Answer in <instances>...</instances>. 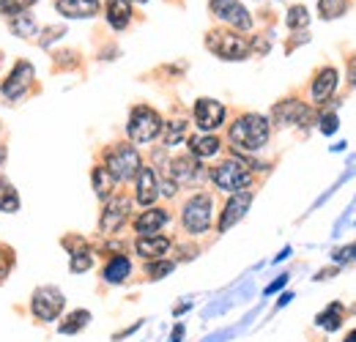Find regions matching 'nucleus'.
Masks as SVG:
<instances>
[{"label": "nucleus", "instance_id": "f257e3e1", "mask_svg": "<svg viewBox=\"0 0 356 342\" xmlns=\"http://www.w3.org/2000/svg\"><path fill=\"white\" fill-rule=\"evenodd\" d=\"M268 137H271V121L261 113H241L227 129V140L238 154H258L268 142Z\"/></svg>", "mask_w": 356, "mask_h": 342}, {"label": "nucleus", "instance_id": "f03ea898", "mask_svg": "<svg viewBox=\"0 0 356 342\" xmlns=\"http://www.w3.org/2000/svg\"><path fill=\"white\" fill-rule=\"evenodd\" d=\"M214 219V197L209 192H195L192 197H186V203L181 206V227L189 236H203L209 233Z\"/></svg>", "mask_w": 356, "mask_h": 342}, {"label": "nucleus", "instance_id": "7ed1b4c3", "mask_svg": "<svg viewBox=\"0 0 356 342\" xmlns=\"http://www.w3.org/2000/svg\"><path fill=\"white\" fill-rule=\"evenodd\" d=\"M104 168L118 184H127L137 178V172L143 168V156L132 142H115L104 151Z\"/></svg>", "mask_w": 356, "mask_h": 342}, {"label": "nucleus", "instance_id": "20e7f679", "mask_svg": "<svg viewBox=\"0 0 356 342\" xmlns=\"http://www.w3.org/2000/svg\"><path fill=\"white\" fill-rule=\"evenodd\" d=\"M211 184L220 189V192H227V195H236V192H244L252 186V170L238 159V156H230V159H222L220 165L211 168Z\"/></svg>", "mask_w": 356, "mask_h": 342}, {"label": "nucleus", "instance_id": "39448f33", "mask_svg": "<svg viewBox=\"0 0 356 342\" xmlns=\"http://www.w3.org/2000/svg\"><path fill=\"white\" fill-rule=\"evenodd\" d=\"M206 47L220 60H247L250 52H252L250 39H244L238 31H230V28H214V31H209L206 33Z\"/></svg>", "mask_w": 356, "mask_h": 342}, {"label": "nucleus", "instance_id": "423d86ee", "mask_svg": "<svg viewBox=\"0 0 356 342\" xmlns=\"http://www.w3.org/2000/svg\"><path fill=\"white\" fill-rule=\"evenodd\" d=\"M162 127H165V121H162V115L154 107L137 104L129 113L127 134H129V140H132L134 145H148V142H154L162 134Z\"/></svg>", "mask_w": 356, "mask_h": 342}, {"label": "nucleus", "instance_id": "0eeeda50", "mask_svg": "<svg viewBox=\"0 0 356 342\" xmlns=\"http://www.w3.org/2000/svg\"><path fill=\"white\" fill-rule=\"evenodd\" d=\"M63 307H66V296H63V291L55 288V285H42V288H36L33 296H31V315H33L39 323H52V320H58L60 312H63Z\"/></svg>", "mask_w": 356, "mask_h": 342}, {"label": "nucleus", "instance_id": "6e6552de", "mask_svg": "<svg viewBox=\"0 0 356 342\" xmlns=\"http://www.w3.org/2000/svg\"><path fill=\"white\" fill-rule=\"evenodd\" d=\"M271 121L274 127L288 129V127H307L315 121L310 104H305L302 99H282L280 104H274L271 110Z\"/></svg>", "mask_w": 356, "mask_h": 342}, {"label": "nucleus", "instance_id": "1a4fd4ad", "mask_svg": "<svg viewBox=\"0 0 356 342\" xmlns=\"http://www.w3.org/2000/svg\"><path fill=\"white\" fill-rule=\"evenodd\" d=\"M33 80H36V69H33V63H28V60H17L14 69L8 72V77L3 80L0 93H3L8 101H19V99L28 96V90H31V86H33Z\"/></svg>", "mask_w": 356, "mask_h": 342}, {"label": "nucleus", "instance_id": "9d476101", "mask_svg": "<svg viewBox=\"0 0 356 342\" xmlns=\"http://www.w3.org/2000/svg\"><path fill=\"white\" fill-rule=\"evenodd\" d=\"M129 214H132V200L127 195H113L110 200H104V211L99 219L102 236H115L127 225Z\"/></svg>", "mask_w": 356, "mask_h": 342}, {"label": "nucleus", "instance_id": "9b49d317", "mask_svg": "<svg viewBox=\"0 0 356 342\" xmlns=\"http://www.w3.org/2000/svg\"><path fill=\"white\" fill-rule=\"evenodd\" d=\"M209 11L230 31H250L252 28V14L238 0H209Z\"/></svg>", "mask_w": 356, "mask_h": 342}, {"label": "nucleus", "instance_id": "f8f14e48", "mask_svg": "<svg viewBox=\"0 0 356 342\" xmlns=\"http://www.w3.org/2000/svg\"><path fill=\"white\" fill-rule=\"evenodd\" d=\"M225 115H227V110H225L222 101L209 99V96L197 99L195 107H192V118H195V124H197L200 131H206V134H214L217 129L222 127Z\"/></svg>", "mask_w": 356, "mask_h": 342}, {"label": "nucleus", "instance_id": "ddd939ff", "mask_svg": "<svg viewBox=\"0 0 356 342\" xmlns=\"http://www.w3.org/2000/svg\"><path fill=\"white\" fill-rule=\"evenodd\" d=\"M252 192L250 189H244V192H236V195H230L227 197V203H225L222 214H220V222H217V233H227L236 222H241L247 211H250V206H252Z\"/></svg>", "mask_w": 356, "mask_h": 342}, {"label": "nucleus", "instance_id": "4468645a", "mask_svg": "<svg viewBox=\"0 0 356 342\" xmlns=\"http://www.w3.org/2000/svg\"><path fill=\"white\" fill-rule=\"evenodd\" d=\"M156 197H159V175L151 165H143L134 178V200L148 209L156 203Z\"/></svg>", "mask_w": 356, "mask_h": 342}, {"label": "nucleus", "instance_id": "2eb2a0df", "mask_svg": "<svg viewBox=\"0 0 356 342\" xmlns=\"http://www.w3.org/2000/svg\"><path fill=\"white\" fill-rule=\"evenodd\" d=\"M203 175V168H200V159H195L192 154L186 156H176L173 162H168V178L176 181L178 186H189L192 181H197Z\"/></svg>", "mask_w": 356, "mask_h": 342}, {"label": "nucleus", "instance_id": "dca6fc26", "mask_svg": "<svg viewBox=\"0 0 356 342\" xmlns=\"http://www.w3.org/2000/svg\"><path fill=\"white\" fill-rule=\"evenodd\" d=\"M337 83H340V72H337L334 66H323V69L315 74V80H312V86H310L312 101H315V104H326V101L334 96Z\"/></svg>", "mask_w": 356, "mask_h": 342}, {"label": "nucleus", "instance_id": "f3484780", "mask_svg": "<svg viewBox=\"0 0 356 342\" xmlns=\"http://www.w3.org/2000/svg\"><path fill=\"white\" fill-rule=\"evenodd\" d=\"M170 247H173L170 236H162V233H156V236H137V241H134V252L143 257L145 263L165 257L170 252Z\"/></svg>", "mask_w": 356, "mask_h": 342}, {"label": "nucleus", "instance_id": "a211bd4d", "mask_svg": "<svg viewBox=\"0 0 356 342\" xmlns=\"http://www.w3.org/2000/svg\"><path fill=\"white\" fill-rule=\"evenodd\" d=\"M168 222H170V211L168 209H154L151 206V209H145L143 214L134 219L132 227L137 236H156Z\"/></svg>", "mask_w": 356, "mask_h": 342}, {"label": "nucleus", "instance_id": "6ab92c4d", "mask_svg": "<svg viewBox=\"0 0 356 342\" xmlns=\"http://www.w3.org/2000/svg\"><path fill=\"white\" fill-rule=\"evenodd\" d=\"M55 11L66 19H90L102 11L99 0H55Z\"/></svg>", "mask_w": 356, "mask_h": 342}, {"label": "nucleus", "instance_id": "aec40b11", "mask_svg": "<svg viewBox=\"0 0 356 342\" xmlns=\"http://www.w3.org/2000/svg\"><path fill=\"white\" fill-rule=\"evenodd\" d=\"M186 145H189V154H192L195 159H211V156H217L220 148H222L220 137H217V134H206V131L186 137Z\"/></svg>", "mask_w": 356, "mask_h": 342}, {"label": "nucleus", "instance_id": "412c9836", "mask_svg": "<svg viewBox=\"0 0 356 342\" xmlns=\"http://www.w3.org/2000/svg\"><path fill=\"white\" fill-rule=\"evenodd\" d=\"M129 277H132V260L127 255H113L104 263V268H102V279L107 285H121Z\"/></svg>", "mask_w": 356, "mask_h": 342}, {"label": "nucleus", "instance_id": "4be33fe9", "mask_svg": "<svg viewBox=\"0 0 356 342\" xmlns=\"http://www.w3.org/2000/svg\"><path fill=\"white\" fill-rule=\"evenodd\" d=\"M107 22L113 31H127L132 22V3L129 0H107Z\"/></svg>", "mask_w": 356, "mask_h": 342}, {"label": "nucleus", "instance_id": "5701e85b", "mask_svg": "<svg viewBox=\"0 0 356 342\" xmlns=\"http://www.w3.org/2000/svg\"><path fill=\"white\" fill-rule=\"evenodd\" d=\"M90 184H93V192H96L99 200H110L115 195V186H118V181L110 175V170L104 165H96L90 170Z\"/></svg>", "mask_w": 356, "mask_h": 342}, {"label": "nucleus", "instance_id": "b1692460", "mask_svg": "<svg viewBox=\"0 0 356 342\" xmlns=\"http://www.w3.org/2000/svg\"><path fill=\"white\" fill-rule=\"evenodd\" d=\"M343 320H346V307L340 304V301H332L323 312H318V318H315V323L321 326V329H326V332H337L340 326H343Z\"/></svg>", "mask_w": 356, "mask_h": 342}, {"label": "nucleus", "instance_id": "393cba45", "mask_svg": "<svg viewBox=\"0 0 356 342\" xmlns=\"http://www.w3.org/2000/svg\"><path fill=\"white\" fill-rule=\"evenodd\" d=\"M8 28H11V33L19 36V39H33V36L39 33V22H36V17L28 14V11H22V14H17V17H8Z\"/></svg>", "mask_w": 356, "mask_h": 342}, {"label": "nucleus", "instance_id": "a878e982", "mask_svg": "<svg viewBox=\"0 0 356 342\" xmlns=\"http://www.w3.org/2000/svg\"><path fill=\"white\" fill-rule=\"evenodd\" d=\"M186 131H189V124L184 118H173L162 127V145L165 148H176L178 142L186 140Z\"/></svg>", "mask_w": 356, "mask_h": 342}, {"label": "nucleus", "instance_id": "bb28decb", "mask_svg": "<svg viewBox=\"0 0 356 342\" xmlns=\"http://www.w3.org/2000/svg\"><path fill=\"white\" fill-rule=\"evenodd\" d=\"M17 211H19V192L6 175H0V214H17Z\"/></svg>", "mask_w": 356, "mask_h": 342}, {"label": "nucleus", "instance_id": "cd10ccee", "mask_svg": "<svg viewBox=\"0 0 356 342\" xmlns=\"http://www.w3.org/2000/svg\"><path fill=\"white\" fill-rule=\"evenodd\" d=\"M88 323H90L88 309H74V312H69V315L58 323V332H60V334H80Z\"/></svg>", "mask_w": 356, "mask_h": 342}, {"label": "nucleus", "instance_id": "c85d7f7f", "mask_svg": "<svg viewBox=\"0 0 356 342\" xmlns=\"http://www.w3.org/2000/svg\"><path fill=\"white\" fill-rule=\"evenodd\" d=\"M69 268L74 271V274H86L93 268V252H90L88 247H83V250H74V252H69Z\"/></svg>", "mask_w": 356, "mask_h": 342}, {"label": "nucleus", "instance_id": "c756f323", "mask_svg": "<svg viewBox=\"0 0 356 342\" xmlns=\"http://www.w3.org/2000/svg\"><path fill=\"white\" fill-rule=\"evenodd\" d=\"M348 11V0H318V14L321 19H337Z\"/></svg>", "mask_w": 356, "mask_h": 342}, {"label": "nucleus", "instance_id": "7c9ffc66", "mask_svg": "<svg viewBox=\"0 0 356 342\" xmlns=\"http://www.w3.org/2000/svg\"><path fill=\"white\" fill-rule=\"evenodd\" d=\"M173 268H176V260H168V257H159V260H148V263H145L148 279H165Z\"/></svg>", "mask_w": 356, "mask_h": 342}, {"label": "nucleus", "instance_id": "2f4dec72", "mask_svg": "<svg viewBox=\"0 0 356 342\" xmlns=\"http://www.w3.org/2000/svg\"><path fill=\"white\" fill-rule=\"evenodd\" d=\"M285 22H288V28H291V31H302V28H307V25H310V14H307V8H305V6H293V8L288 11Z\"/></svg>", "mask_w": 356, "mask_h": 342}, {"label": "nucleus", "instance_id": "473e14b6", "mask_svg": "<svg viewBox=\"0 0 356 342\" xmlns=\"http://www.w3.org/2000/svg\"><path fill=\"white\" fill-rule=\"evenodd\" d=\"M31 6H36V0H0V14L3 17H17V14L28 11Z\"/></svg>", "mask_w": 356, "mask_h": 342}, {"label": "nucleus", "instance_id": "72a5a7b5", "mask_svg": "<svg viewBox=\"0 0 356 342\" xmlns=\"http://www.w3.org/2000/svg\"><path fill=\"white\" fill-rule=\"evenodd\" d=\"M318 129H321L323 134H334V131L340 129V118H337V113H323V115L318 118Z\"/></svg>", "mask_w": 356, "mask_h": 342}, {"label": "nucleus", "instance_id": "f704fd0d", "mask_svg": "<svg viewBox=\"0 0 356 342\" xmlns=\"http://www.w3.org/2000/svg\"><path fill=\"white\" fill-rule=\"evenodd\" d=\"M332 257H334V263H346V266H351V263H356V241L354 244H348V247H340V250H334L332 252Z\"/></svg>", "mask_w": 356, "mask_h": 342}, {"label": "nucleus", "instance_id": "c9c22d12", "mask_svg": "<svg viewBox=\"0 0 356 342\" xmlns=\"http://www.w3.org/2000/svg\"><path fill=\"white\" fill-rule=\"evenodd\" d=\"M11 266H14V252H11V250H6V247H0V282L8 277Z\"/></svg>", "mask_w": 356, "mask_h": 342}, {"label": "nucleus", "instance_id": "e433bc0d", "mask_svg": "<svg viewBox=\"0 0 356 342\" xmlns=\"http://www.w3.org/2000/svg\"><path fill=\"white\" fill-rule=\"evenodd\" d=\"M63 33H66V28H63V25H52V28H47L44 31V39H39V44H42V47H49L52 42H58Z\"/></svg>", "mask_w": 356, "mask_h": 342}, {"label": "nucleus", "instance_id": "4c0bfd02", "mask_svg": "<svg viewBox=\"0 0 356 342\" xmlns=\"http://www.w3.org/2000/svg\"><path fill=\"white\" fill-rule=\"evenodd\" d=\"M285 282H288V277H280L277 282H271V285L266 288V296H271V293H277V291H280V288H282Z\"/></svg>", "mask_w": 356, "mask_h": 342}, {"label": "nucleus", "instance_id": "58836bf2", "mask_svg": "<svg viewBox=\"0 0 356 342\" xmlns=\"http://www.w3.org/2000/svg\"><path fill=\"white\" fill-rule=\"evenodd\" d=\"M184 332H186V329H184V323H176V329H173V334H170V342L184 340Z\"/></svg>", "mask_w": 356, "mask_h": 342}, {"label": "nucleus", "instance_id": "ea45409f", "mask_svg": "<svg viewBox=\"0 0 356 342\" xmlns=\"http://www.w3.org/2000/svg\"><path fill=\"white\" fill-rule=\"evenodd\" d=\"M332 274H337V268H326V271H318V277H315V279H318V282H321V279H332Z\"/></svg>", "mask_w": 356, "mask_h": 342}, {"label": "nucleus", "instance_id": "a19ab883", "mask_svg": "<svg viewBox=\"0 0 356 342\" xmlns=\"http://www.w3.org/2000/svg\"><path fill=\"white\" fill-rule=\"evenodd\" d=\"M343 342H356V329H351V332L346 334V340H343Z\"/></svg>", "mask_w": 356, "mask_h": 342}, {"label": "nucleus", "instance_id": "79ce46f5", "mask_svg": "<svg viewBox=\"0 0 356 342\" xmlns=\"http://www.w3.org/2000/svg\"><path fill=\"white\" fill-rule=\"evenodd\" d=\"M6 162V145H0V165Z\"/></svg>", "mask_w": 356, "mask_h": 342}, {"label": "nucleus", "instance_id": "37998d69", "mask_svg": "<svg viewBox=\"0 0 356 342\" xmlns=\"http://www.w3.org/2000/svg\"><path fill=\"white\" fill-rule=\"evenodd\" d=\"M129 3H148V0H129Z\"/></svg>", "mask_w": 356, "mask_h": 342}, {"label": "nucleus", "instance_id": "c03bdc74", "mask_svg": "<svg viewBox=\"0 0 356 342\" xmlns=\"http://www.w3.org/2000/svg\"><path fill=\"white\" fill-rule=\"evenodd\" d=\"M0 58H3V52H0Z\"/></svg>", "mask_w": 356, "mask_h": 342}]
</instances>
